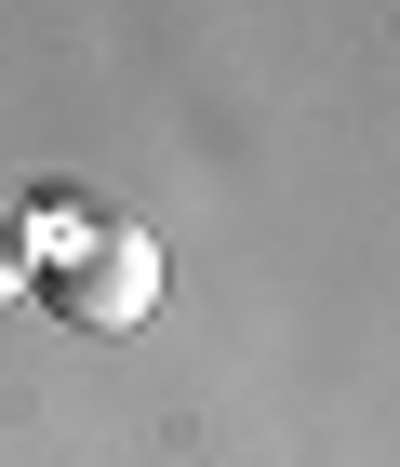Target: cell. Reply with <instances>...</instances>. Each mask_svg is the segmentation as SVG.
<instances>
[{
	"mask_svg": "<svg viewBox=\"0 0 400 467\" xmlns=\"http://www.w3.org/2000/svg\"><path fill=\"white\" fill-rule=\"evenodd\" d=\"M160 281H174V267H160V241L94 214V227H80V241L27 281V294H54V321H80V334H134L147 307H160Z\"/></svg>",
	"mask_w": 400,
	"mask_h": 467,
	"instance_id": "6da1fadb",
	"label": "cell"
},
{
	"mask_svg": "<svg viewBox=\"0 0 400 467\" xmlns=\"http://www.w3.org/2000/svg\"><path fill=\"white\" fill-rule=\"evenodd\" d=\"M14 227H27V281H40V267H54V254H67L94 214H80V201H14Z\"/></svg>",
	"mask_w": 400,
	"mask_h": 467,
	"instance_id": "7a4b0ae2",
	"label": "cell"
},
{
	"mask_svg": "<svg viewBox=\"0 0 400 467\" xmlns=\"http://www.w3.org/2000/svg\"><path fill=\"white\" fill-rule=\"evenodd\" d=\"M27 294V227H14V201H0V307Z\"/></svg>",
	"mask_w": 400,
	"mask_h": 467,
	"instance_id": "3957f363",
	"label": "cell"
}]
</instances>
